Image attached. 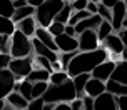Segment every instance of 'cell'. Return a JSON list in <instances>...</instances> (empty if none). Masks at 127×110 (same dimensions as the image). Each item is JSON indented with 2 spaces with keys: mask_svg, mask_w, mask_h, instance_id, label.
I'll list each match as a JSON object with an SVG mask.
<instances>
[{
  "mask_svg": "<svg viewBox=\"0 0 127 110\" xmlns=\"http://www.w3.org/2000/svg\"><path fill=\"white\" fill-rule=\"evenodd\" d=\"M13 3L12 0H0V17H8L12 19L13 15Z\"/></svg>",
  "mask_w": 127,
  "mask_h": 110,
  "instance_id": "30",
  "label": "cell"
},
{
  "mask_svg": "<svg viewBox=\"0 0 127 110\" xmlns=\"http://www.w3.org/2000/svg\"><path fill=\"white\" fill-rule=\"evenodd\" d=\"M72 12H74V10H72V5H70V2H65L64 8L57 13V17H55V20H54V22H59V23H64V25H67V23H69L70 15H72Z\"/></svg>",
  "mask_w": 127,
  "mask_h": 110,
  "instance_id": "27",
  "label": "cell"
},
{
  "mask_svg": "<svg viewBox=\"0 0 127 110\" xmlns=\"http://www.w3.org/2000/svg\"><path fill=\"white\" fill-rule=\"evenodd\" d=\"M0 42H2V35H0Z\"/></svg>",
  "mask_w": 127,
  "mask_h": 110,
  "instance_id": "56",
  "label": "cell"
},
{
  "mask_svg": "<svg viewBox=\"0 0 127 110\" xmlns=\"http://www.w3.org/2000/svg\"><path fill=\"white\" fill-rule=\"evenodd\" d=\"M44 98H33V100H30L29 102V105H27V110H44Z\"/></svg>",
  "mask_w": 127,
  "mask_h": 110,
  "instance_id": "36",
  "label": "cell"
},
{
  "mask_svg": "<svg viewBox=\"0 0 127 110\" xmlns=\"http://www.w3.org/2000/svg\"><path fill=\"white\" fill-rule=\"evenodd\" d=\"M100 23H102V19L99 17V15H90V17H87L85 20H80V22L75 25L77 37H79V33L85 32V30H97Z\"/></svg>",
  "mask_w": 127,
  "mask_h": 110,
  "instance_id": "14",
  "label": "cell"
},
{
  "mask_svg": "<svg viewBox=\"0 0 127 110\" xmlns=\"http://www.w3.org/2000/svg\"><path fill=\"white\" fill-rule=\"evenodd\" d=\"M10 47H12V37H8V35H2V42H0V53L10 55Z\"/></svg>",
  "mask_w": 127,
  "mask_h": 110,
  "instance_id": "34",
  "label": "cell"
},
{
  "mask_svg": "<svg viewBox=\"0 0 127 110\" xmlns=\"http://www.w3.org/2000/svg\"><path fill=\"white\" fill-rule=\"evenodd\" d=\"M33 15H35V7L25 5V7H22V8H15V10H13L12 20L15 23H19V22L29 19V17H33Z\"/></svg>",
  "mask_w": 127,
  "mask_h": 110,
  "instance_id": "21",
  "label": "cell"
},
{
  "mask_svg": "<svg viewBox=\"0 0 127 110\" xmlns=\"http://www.w3.org/2000/svg\"><path fill=\"white\" fill-rule=\"evenodd\" d=\"M33 67L52 72V64H50V60H47V58H44V57H38V55H35V57H33Z\"/></svg>",
  "mask_w": 127,
  "mask_h": 110,
  "instance_id": "33",
  "label": "cell"
},
{
  "mask_svg": "<svg viewBox=\"0 0 127 110\" xmlns=\"http://www.w3.org/2000/svg\"><path fill=\"white\" fill-rule=\"evenodd\" d=\"M5 102L8 105H12L15 110H24V109H27V105H29V102L20 95L19 92H12V93L5 98Z\"/></svg>",
  "mask_w": 127,
  "mask_h": 110,
  "instance_id": "22",
  "label": "cell"
},
{
  "mask_svg": "<svg viewBox=\"0 0 127 110\" xmlns=\"http://www.w3.org/2000/svg\"><path fill=\"white\" fill-rule=\"evenodd\" d=\"M12 2H13V0H12Z\"/></svg>",
  "mask_w": 127,
  "mask_h": 110,
  "instance_id": "59",
  "label": "cell"
},
{
  "mask_svg": "<svg viewBox=\"0 0 127 110\" xmlns=\"http://www.w3.org/2000/svg\"><path fill=\"white\" fill-rule=\"evenodd\" d=\"M127 19V10H126V5H124V2H119L117 5L112 8V28H114V32H121L122 27H124V20Z\"/></svg>",
  "mask_w": 127,
  "mask_h": 110,
  "instance_id": "12",
  "label": "cell"
},
{
  "mask_svg": "<svg viewBox=\"0 0 127 110\" xmlns=\"http://www.w3.org/2000/svg\"><path fill=\"white\" fill-rule=\"evenodd\" d=\"M82 104H84V110H95L94 109V98L92 97H85L82 98Z\"/></svg>",
  "mask_w": 127,
  "mask_h": 110,
  "instance_id": "39",
  "label": "cell"
},
{
  "mask_svg": "<svg viewBox=\"0 0 127 110\" xmlns=\"http://www.w3.org/2000/svg\"><path fill=\"white\" fill-rule=\"evenodd\" d=\"M55 45H57L60 53H67V52H77L79 50V40L75 37H69V35H57L55 37Z\"/></svg>",
  "mask_w": 127,
  "mask_h": 110,
  "instance_id": "11",
  "label": "cell"
},
{
  "mask_svg": "<svg viewBox=\"0 0 127 110\" xmlns=\"http://www.w3.org/2000/svg\"><path fill=\"white\" fill-rule=\"evenodd\" d=\"M15 27H17V30L19 32H22L24 35H27L29 39H33L35 37V30H37V20H35V17H29V19L22 20V22H19V23H15Z\"/></svg>",
  "mask_w": 127,
  "mask_h": 110,
  "instance_id": "15",
  "label": "cell"
},
{
  "mask_svg": "<svg viewBox=\"0 0 127 110\" xmlns=\"http://www.w3.org/2000/svg\"><path fill=\"white\" fill-rule=\"evenodd\" d=\"M54 107H55V104H45L44 110H54Z\"/></svg>",
  "mask_w": 127,
  "mask_h": 110,
  "instance_id": "49",
  "label": "cell"
},
{
  "mask_svg": "<svg viewBox=\"0 0 127 110\" xmlns=\"http://www.w3.org/2000/svg\"><path fill=\"white\" fill-rule=\"evenodd\" d=\"M105 92V84L100 82V80H97V78H92L87 82L85 85V95L87 97H92V98H97L99 95H102Z\"/></svg>",
  "mask_w": 127,
  "mask_h": 110,
  "instance_id": "17",
  "label": "cell"
},
{
  "mask_svg": "<svg viewBox=\"0 0 127 110\" xmlns=\"http://www.w3.org/2000/svg\"><path fill=\"white\" fill-rule=\"evenodd\" d=\"M110 78L122 85H127V62L126 60H119L115 64V68L112 72V77Z\"/></svg>",
  "mask_w": 127,
  "mask_h": 110,
  "instance_id": "18",
  "label": "cell"
},
{
  "mask_svg": "<svg viewBox=\"0 0 127 110\" xmlns=\"http://www.w3.org/2000/svg\"><path fill=\"white\" fill-rule=\"evenodd\" d=\"M69 78H70L69 73H67V72H64V70L52 72L50 78H49V84H50V85H60V84H64V82H67Z\"/></svg>",
  "mask_w": 127,
  "mask_h": 110,
  "instance_id": "29",
  "label": "cell"
},
{
  "mask_svg": "<svg viewBox=\"0 0 127 110\" xmlns=\"http://www.w3.org/2000/svg\"><path fill=\"white\" fill-rule=\"evenodd\" d=\"M5 104H7L5 100H0V110H3V107H5Z\"/></svg>",
  "mask_w": 127,
  "mask_h": 110,
  "instance_id": "51",
  "label": "cell"
},
{
  "mask_svg": "<svg viewBox=\"0 0 127 110\" xmlns=\"http://www.w3.org/2000/svg\"><path fill=\"white\" fill-rule=\"evenodd\" d=\"M65 5V2L62 0H45L40 7L35 8V20H37V25L42 28H49L52 22L55 20L57 13L60 12Z\"/></svg>",
  "mask_w": 127,
  "mask_h": 110,
  "instance_id": "3",
  "label": "cell"
},
{
  "mask_svg": "<svg viewBox=\"0 0 127 110\" xmlns=\"http://www.w3.org/2000/svg\"><path fill=\"white\" fill-rule=\"evenodd\" d=\"M15 84H17V80L8 68L0 70V100H5L12 93L15 88Z\"/></svg>",
  "mask_w": 127,
  "mask_h": 110,
  "instance_id": "7",
  "label": "cell"
},
{
  "mask_svg": "<svg viewBox=\"0 0 127 110\" xmlns=\"http://www.w3.org/2000/svg\"><path fill=\"white\" fill-rule=\"evenodd\" d=\"M8 70L13 73V77L17 82L24 80L29 77V73L33 70V58L32 57H25V58H12Z\"/></svg>",
  "mask_w": 127,
  "mask_h": 110,
  "instance_id": "5",
  "label": "cell"
},
{
  "mask_svg": "<svg viewBox=\"0 0 127 110\" xmlns=\"http://www.w3.org/2000/svg\"><path fill=\"white\" fill-rule=\"evenodd\" d=\"M70 110H84V104H82V98H75L70 102Z\"/></svg>",
  "mask_w": 127,
  "mask_h": 110,
  "instance_id": "40",
  "label": "cell"
},
{
  "mask_svg": "<svg viewBox=\"0 0 127 110\" xmlns=\"http://www.w3.org/2000/svg\"><path fill=\"white\" fill-rule=\"evenodd\" d=\"M122 28H127V19L124 20V27H122Z\"/></svg>",
  "mask_w": 127,
  "mask_h": 110,
  "instance_id": "53",
  "label": "cell"
},
{
  "mask_svg": "<svg viewBox=\"0 0 127 110\" xmlns=\"http://www.w3.org/2000/svg\"><path fill=\"white\" fill-rule=\"evenodd\" d=\"M50 73H52V72H49V70H44V68H37V67H33V70L29 73L27 80L32 82V84H37V82H49Z\"/></svg>",
  "mask_w": 127,
  "mask_h": 110,
  "instance_id": "23",
  "label": "cell"
},
{
  "mask_svg": "<svg viewBox=\"0 0 127 110\" xmlns=\"http://www.w3.org/2000/svg\"><path fill=\"white\" fill-rule=\"evenodd\" d=\"M119 2H124V0H102L100 3H104L105 7H109V8H114Z\"/></svg>",
  "mask_w": 127,
  "mask_h": 110,
  "instance_id": "44",
  "label": "cell"
},
{
  "mask_svg": "<svg viewBox=\"0 0 127 110\" xmlns=\"http://www.w3.org/2000/svg\"><path fill=\"white\" fill-rule=\"evenodd\" d=\"M87 3H89V0H72V2H70V5H72V10H74V12L85 10V8H87Z\"/></svg>",
  "mask_w": 127,
  "mask_h": 110,
  "instance_id": "37",
  "label": "cell"
},
{
  "mask_svg": "<svg viewBox=\"0 0 127 110\" xmlns=\"http://www.w3.org/2000/svg\"><path fill=\"white\" fill-rule=\"evenodd\" d=\"M77 53H79V50H77V52H67V53H60V55H59V62H60V65H62V70L64 72H67L69 64L72 62V58L75 57Z\"/></svg>",
  "mask_w": 127,
  "mask_h": 110,
  "instance_id": "31",
  "label": "cell"
},
{
  "mask_svg": "<svg viewBox=\"0 0 127 110\" xmlns=\"http://www.w3.org/2000/svg\"><path fill=\"white\" fill-rule=\"evenodd\" d=\"M117 105H119V110H127V95L117 98Z\"/></svg>",
  "mask_w": 127,
  "mask_h": 110,
  "instance_id": "43",
  "label": "cell"
},
{
  "mask_svg": "<svg viewBox=\"0 0 127 110\" xmlns=\"http://www.w3.org/2000/svg\"><path fill=\"white\" fill-rule=\"evenodd\" d=\"M44 2H45V0H27V3H29L30 7H35V8H37V7H40Z\"/></svg>",
  "mask_w": 127,
  "mask_h": 110,
  "instance_id": "48",
  "label": "cell"
},
{
  "mask_svg": "<svg viewBox=\"0 0 127 110\" xmlns=\"http://www.w3.org/2000/svg\"><path fill=\"white\" fill-rule=\"evenodd\" d=\"M13 92H19V93L25 98L27 102H30V100H32V82H29L27 78H24V80L17 82V84H15Z\"/></svg>",
  "mask_w": 127,
  "mask_h": 110,
  "instance_id": "24",
  "label": "cell"
},
{
  "mask_svg": "<svg viewBox=\"0 0 127 110\" xmlns=\"http://www.w3.org/2000/svg\"><path fill=\"white\" fill-rule=\"evenodd\" d=\"M24 110H27V109H24Z\"/></svg>",
  "mask_w": 127,
  "mask_h": 110,
  "instance_id": "57",
  "label": "cell"
},
{
  "mask_svg": "<svg viewBox=\"0 0 127 110\" xmlns=\"http://www.w3.org/2000/svg\"><path fill=\"white\" fill-rule=\"evenodd\" d=\"M124 5H126V10H127V0H124Z\"/></svg>",
  "mask_w": 127,
  "mask_h": 110,
  "instance_id": "54",
  "label": "cell"
},
{
  "mask_svg": "<svg viewBox=\"0 0 127 110\" xmlns=\"http://www.w3.org/2000/svg\"><path fill=\"white\" fill-rule=\"evenodd\" d=\"M89 80H90V73H80V75L72 78L74 87H75V92H77V98L85 97V85H87Z\"/></svg>",
  "mask_w": 127,
  "mask_h": 110,
  "instance_id": "19",
  "label": "cell"
},
{
  "mask_svg": "<svg viewBox=\"0 0 127 110\" xmlns=\"http://www.w3.org/2000/svg\"><path fill=\"white\" fill-rule=\"evenodd\" d=\"M65 35H69V37H75L77 39V32H75V27L72 25H65V30H64Z\"/></svg>",
  "mask_w": 127,
  "mask_h": 110,
  "instance_id": "41",
  "label": "cell"
},
{
  "mask_svg": "<svg viewBox=\"0 0 127 110\" xmlns=\"http://www.w3.org/2000/svg\"><path fill=\"white\" fill-rule=\"evenodd\" d=\"M35 39L40 40V42H42L45 47H49L50 50H54V52L59 53V48H57V45H55V37L50 35V32H49L47 28L37 27V30H35Z\"/></svg>",
  "mask_w": 127,
  "mask_h": 110,
  "instance_id": "16",
  "label": "cell"
},
{
  "mask_svg": "<svg viewBox=\"0 0 127 110\" xmlns=\"http://www.w3.org/2000/svg\"><path fill=\"white\" fill-rule=\"evenodd\" d=\"M105 92H109V93H112L114 97H126L127 95V85H122L119 84V82H115V80H107L105 82Z\"/></svg>",
  "mask_w": 127,
  "mask_h": 110,
  "instance_id": "20",
  "label": "cell"
},
{
  "mask_svg": "<svg viewBox=\"0 0 127 110\" xmlns=\"http://www.w3.org/2000/svg\"><path fill=\"white\" fill-rule=\"evenodd\" d=\"M3 110H15V109H13L12 105H8V104H5V107H3Z\"/></svg>",
  "mask_w": 127,
  "mask_h": 110,
  "instance_id": "50",
  "label": "cell"
},
{
  "mask_svg": "<svg viewBox=\"0 0 127 110\" xmlns=\"http://www.w3.org/2000/svg\"><path fill=\"white\" fill-rule=\"evenodd\" d=\"M119 33V37H121V40H122V44H124V47L127 48V28H122L121 32H117Z\"/></svg>",
  "mask_w": 127,
  "mask_h": 110,
  "instance_id": "45",
  "label": "cell"
},
{
  "mask_svg": "<svg viewBox=\"0 0 127 110\" xmlns=\"http://www.w3.org/2000/svg\"><path fill=\"white\" fill-rule=\"evenodd\" d=\"M49 88V82H37V84H32V100L33 98H42L44 93Z\"/></svg>",
  "mask_w": 127,
  "mask_h": 110,
  "instance_id": "28",
  "label": "cell"
},
{
  "mask_svg": "<svg viewBox=\"0 0 127 110\" xmlns=\"http://www.w3.org/2000/svg\"><path fill=\"white\" fill-rule=\"evenodd\" d=\"M44 102L45 104H60V102H67L70 104L72 100L77 98V92L75 87H74V82L72 78H69L67 82H64L60 85H50L49 84V88L44 93Z\"/></svg>",
  "mask_w": 127,
  "mask_h": 110,
  "instance_id": "2",
  "label": "cell"
},
{
  "mask_svg": "<svg viewBox=\"0 0 127 110\" xmlns=\"http://www.w3.org/2000/svg\"><path fill=\"white\" fill-rule=\"evenodd\" d=\"M32 47H33V53H35V55L44 57V58H47V60H50V64L59 60V53L54 52V50H50L49 47H45L44 44H42L40 40H37L35 37L32 39Z\"/></svg>",
  "mask_w": 127,
  "mask_h": 110,
  "instance_id": "13",
  "label": "cell"
},
{
  "mask_svg": "<svg viewBox=\"0 0 127 110\" xmlns=\"http://www.w3.org/2000/svg\"><path fill=\"white\" fill-rule=\"evenodd\" d=\"M47 30L50 32V35L57 37V35H62V33H64V30H65V25H64V23H59V22H52Z\"/></svg>",
  "mask_w": 127,
  "mask_h": 110,
  "instance_id": "35",
  "label": "cell"
},
{
  "mask_svg": "<svg viewBox=\"0 0 127 110\" xmlns=\"http://www.w3.org/2000/svg\"><path fill=\"white\" fill-rule=\"evenodd\" d=\"M70 2H72V0H70Z\"/></svg>",
  "mask_w": 127,
  "mask_h": 110,
  "instance_id": "58",
  "label": "cell"
},
{
  "mask_svg": "<svg viewBox=\"0 0 127 110\" xmlns=\"http://www.w3.org/2000/svg\"><path fill=\"white\" fill-rule=\"evenodd\" d=\"M105 60H109V52L102 47L97 50H92V52H79L69 64L67 73L70 78L77 77L80 73H90L97 65H100Z\"/></svg>",
  "mask_w": 127,
  "mask_h": 110,
  "instance_id": "1",
  "label": "cell"
},
{
  "mask_svg": "<svg viewBox=\"0 0 127 110\" xmlns=\"http://www.w3.org/2000/svg\"><path fill=\"white\" fill-rule=\"evenodd\" d=\"M33 52L32 47V39H29L27 35L22 32L15 30L12 35V47H10V57L12 58H25L30 57Z\"/></svg>",
  "mask_w": 127,
  "mask_h": 110,
  "instance_id": "4",
  "label": "cell"
},
{
  "mask_svg": "<svg viewBox=\"0 0 127 110\" xmlns=\"http://www.w3.org/2000/svg\"><path fill=\"white\" fill-rule=\"evenodd\" d=\"M94 109L95 110H119L117 97H114L109 92H104L102 95L94 98Z\"/></svg>",
  "mask_w": 127,
  "mask_h": 110,
  "instance_id": "10",
  "label": "cell"
},
{
  "mask_svg": "<svg viewBox=\"0 0 127 110\" xmlns=\"http://www.w3.org/2000/svg\"><path fill=\"white\" fill-rule=\"evenodd\" d=\"M97 32V37H99V42H104V40L107 39L110 33H114V28H112V23L107 22V20H102V23L99 25V28L95 30Z\"/></svg>",
  "mask_w": 127,
  "mask_h": 110,
  "instance_id": "26",
  "label": "cell"
},
{
  "mask_svg": "<svg viewBox=\"0 0 127 110\" xmlns=\"http://www.w3.org/2000/svg\"><path fill=\"white\" fill-rule=\"evenodd\" d=\"M89 2H94V3H100L102 0H89Z\"/></svg>",
  "mask_w": 127,
  "mask_h": 110,
  "instance_id": "52",
  "label": "cell"
},
{
  "mask_svg": "<svg viewBox=\"0 0 127 110\" xmlns=\"http://www.w3.org/2000/svg\"><path fill=\"white\" fill-rule=\"evenodd\" d=\"M12 3H13V8H22V7L29 5V3H27V0H13Z\"/></svg>",
  "mask_w": 127,
  "mask_h": 110,
  "instance_id": "47",
  "label": "cell"
},
{
  "mask_svg": "<svg viewBox=\"0 0 127 110\" xmlns=\"http://www.w3.org/2000/svg\"><path fill=\"white\" fill-rule=\"evenodd\" d=\"M10 60H12V57H10V55L0 53V70H5V68H8V65H10Z\"/></svg>",
  "mask_w": 127,
  "mask_h": 110,
  "instance_id": "38",
  "label": "cell"
},
{
  "mask_svg": "<svg viewBox=\"0 0 127 110\" xmlns=\"http://www.w3.org/2000/svg\"><path fill=\"white\" fill-rule=\"evenodd\" d=\"M97 5H99V3L89 2V3H87V8H85V10H87V12H89L90 15H97Z\"/></svg>",
  "mask_w": 127,
  "mask_h": 110,
  "instance_id": "42",
  "label": "cell"
},
{
  "mask_svg": "<svg viewBox=\"0 0 127 110\" xmlns=\"http://www.w3.org/2000/svg\"><path fill=\"white\" fill-rule=\"evenodd\" d=\"M126 62H127V60H126Z\"/></svg>",
  "mask_w": 127,
  "mask_h": 110,
  "instance_id": "60",
  "label": "cell"
},
{
  "mask_svg": "<svg viewBox=\"0 0 127 110\" xmlns=\"http://www.w3.org/2000/svg\"><path fill=\"white\" fill-rule=\"evenodd\" d=\"M115 64H117V60H105V62H102L100 65H97L94 70L90 72V77L92 78H97V80H100V82H107V80H110V77H112V72H114L115 68Z\"/></svg>",
  "mask_w": 127,
  "mask_h": 110,
  "instance_id": "8",
  "label": "cell"
},
{
  "mask_svg": "<svg viewBox=\"0 0 127 110\" xmlns=\"http://www.w3.org/2000/svg\"><path fill=\"white\" fill-rule=\"evenodd\" d=\"M77 40H79V52H92V50L100 48V42H99L95 30H85L79 33Z\"/></svg>",
  "mask_w": 127,
  "mask_h": 110,
  "instance_id": "6",
  "label": "cell"
},
{
  "mask_svg": "<svg viewBox=\"0 0 127 110\" xmlns=\"http://www.w3.org/2000/svg\"><path fill=\"white\" fill-rule=\"evenodd\" d=\"M97 15H99L102 20L112 22V8L105 7L104 3H99V5H97Z\"/></svg>",
  "mask_w": 127,
  "mask_h": 110,
  "instance_id": "32",
  "label": "cell"
},
{
  "mask_svg": "<svg viewBox=\"0 0 127 110\" xmlns=\"http://www.w3.org/2000/svg\"><path fill=\"white\" fill-rule=\"evenodd\" d=\"M54 110H70V104H67V102H60V104H55Z\"/></svg>",
  "mask_w": 127,
  "mask_h": 110,
  "instance_id": "46",
  "label": "cell"
},
{
  "mask_svg": "<svg viewBox=\"0 0 127 110\" xmlns=\"http://www.w3.org/2000/svg\"><path fill=\"white\" fill-rule=\"evenodd\" d=\"M102 48H105L107 52H110L114 57H121L122 52H124V44H122L121 37H119V33H110L107 39L102 42Z\"/></svg>",
  "mask_w": 127,
  "mask_h": 110,
  "instance_id": "9",
  "label": "cell"
},
{
  "mask_svg": "<svg viewBox=\"0 0 127 110\" xmlns=\"http://www.w3.org/2000/svg\"><path fill=\"white\" fill-rule=\"evenodd\" d=\"M15 30H17V27H15V22H13L12 19H8V17H0V35H8V37H12Z\"/></svg>",
  "mask_w": 127,
  "mask_h": 110,
  "instance_id": "25",
  "label": "cell"
},
{
  "mask_svg": "<svg viewBox=\"0 0 127 110\" xmlns=\"http://www.w3.org/2000/svg\"><path fill=\"white\" fill-rule=\"evenodd\" d=\"M62 2H69V0H62Z\"/></svg>",
  "mask_w": 127,
  "mask_h": 110,
  "instance_id": "55",
  "label": "cell"
}]
</instances>
